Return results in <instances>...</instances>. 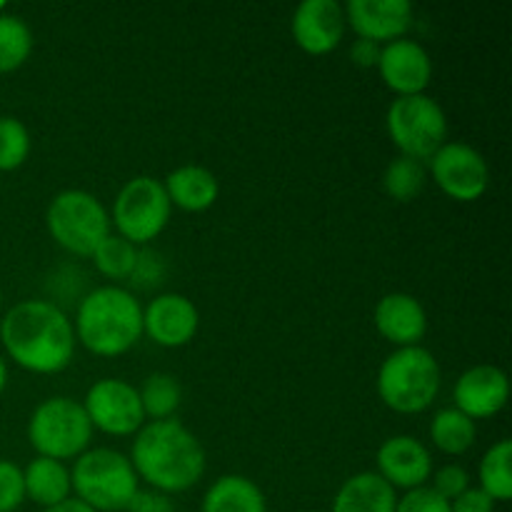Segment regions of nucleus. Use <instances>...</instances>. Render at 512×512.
<instances>
[{"mask_svg": "<svg viewBox=\"0 0 512 512\" xmlns=\"http://www.w3.org/2000/svg\"><path fill=\"white\" fill-rule=\"evenodd\" d=\"M0 343L18 368L58 375L75 355L73 320L53 300H20L0 320Z\"/></svg>", "mask_w": 512, "mask_h": 512, "instance_id": "f257e3e1", "label": "nucleus"}, {"mask_svg": "<svg viewBox=\"0 0 512 512\" xmlns=\"http://www.w3.org/2000/svg\"><path fill=\"white\" fill-rule=\"evenodd\" d=\"M128 460L140 483L163 495L188 493L208 470V455L198 435L175 418L145 423L133 435Z\"/></svg>", "mask_w": 512, "mask_h": 512, "instance_id": "f03ea898", "label": "nucleus"}, {"mask_svg": "<svg viewBox=\"0 0 512 512\" xmlns=\"http://www.w3.org/2000/svg\"><path fill=\"white\" fill-rule=\"evenodd\" d=\"M75 343L95 358H120L143 338V305L120 285H100L83 295L73 320Z\"/></svg>", "mask_w": 512, "mask_h": 512, "instance_id": "7ed1b4c3", "label": "nucleus"}, {"mask_svg": "<svg viewBox=\"0 0 512 512\" xmlns=\"http://www.w3.org/2000/svg\"><path fill=\"white\" fill-rule=\"evenodd\" d=\"M443 385L438 358L423 345L395 348L378 370V395L398 415L425 413Z\"/></svg>", "mask_w": 512, "mask_h": 512, "instance_id": "20e7f679", "label": "nucleus"}, {"mask_svg": "<svg viewBox=\"0 0 512 512\" xmlns=\"http://www.w3.org/2000/svg\"><path fill=\"white\" fill-rule=\"evenodd\" d=\"M73 498L95 512H125L140 490L128 455L113 448H88L70 470Z\"/></svg>", "mask_w": 512, "mask_h": 512, "instance_id": "39448f33", "label": "nucleus"}, {"mask_svg": "<svg viewBox=\"0 0 512 512\" xmlns=\"http://www.w3.org/2000/svg\"><path fill=\"white\" fill-rule=\"evenodd\" d=\"M48 235L75 258H90L100 243L113 233L110 213L90 190L68 188L53 195L45 208Z\"/></svg>", "mask_w": 512, "mask_h": 512, "instance_id": "423d86ee", "label": "nucleus"}, {"mask_svg": "<svg viewBox=\"0 0 512 512\" xmlns=\"http://www.w3.org/2000/svg\"><path fill=\"white\" fill-rule=\"evenodd\" d=\"M93 425L85 415L83 403L68 395H53L35 405L28 418V443L38 458L75 460L90 448Z\"/></svg>", "mask_w": 512, "mask_h": 512, "instance_id": "0eeeda50", "label": "nucleus"}, {"mask_svg": "<svg viewBox=\"0 0 512 512\" xmlns=\"http://www.w3.org/2000/svg\"><path fill=\"white\" fill-rule=\"evenodd\" d=\"M385 128L400 155L428 163L448 143V115L430 95L395 98L385 113Z\"/></svg>", "mask_w": 512, "mask_h": 512, "instance_id": "6e6552de", "label": "nucleus"}, {"mask_svg": "<svg viewBox=\"0 0 512 512\" xmlns=\"http://www.w3.org/2000/svg\"><path fill=\"white\" fill-rule=\"evenodd\" d=\"M170 215L173 205L165 193L163 180L153 175H135L115 195L110 225L118 230L115 235L133 243L135 248H143L160 238V233L168 228Z\"/></svg>", "mask_w": 512, "mask_h": 512, "instance_id": "1a4fd4ad", "label": "nucleus"}, {"mask_svg": "<svg viewBox=\"0 0 512 512\" xmlns=\"http://www.w3.org/2000/svg\"><path fill=\"white\" fill-rule=\"evenodd\" d=\"M428 173L440 193L455 203H475L490 188V165L473 145L448 140L433 158L428 160Z\"/></svg>", "mask_w": 512, "mask_h": 512, "instance_id": "9d476101", "label": "nucleus"}, {"mask_svg": "<svg viewBox=\"0 0 512 512\" xmlns=\"http://www.w3.org/2000/svg\"><path fill=\"white\" fill-rule=\"evenodd\" d=\"M83 410L93 430L113 438H130L148 423L138 388L123 378H103L90 385L83 398Z\"/></svg>", "mask_w": 512, "mask_h": 512, "instance_id": "9b49d317", "label": "nucleus"}, {"mask_svg": "<svg viewBox=\"0 0 512 512\" xmlns=\"http://www.w3.org/2000/svg\"><path fill=\"white\" fill-rule=\"evenodd\" d=\"M343 13L345 25L360 40L378 45L408 38L415 23V10L408 0H348Z\"/></svg>", "mask_w": 512, "mask_h": 512, "instance_id": "f8f14e48", "label": "nucleus"}, {"mask_svg": "<svg viewBox=\"0 0 512 512\" xmlns=\"http://www.w3.org/2000/svg\"><path fill=\"white\" fill-rule=\"evenodd\" d=\"M200 328V313L188 295L160 293L143 308V335L160 348H185Z\"/></svg>", "mask_w": 512, "mask_h": 512, "instance_id": "ddd939ff", "label": "nucleus"}, {"mask_svg": "<svg viewBox=\"0 0 512 512\" xmlns=\"http://www.w3.org/2000/svg\"><path fill=\"white\" fill-rule=\"evenodd\" d=\"M375 473L398 493V490L425 488L433 478V455L423 440L413 435H393L385 440L375 455Z\"/></svg>", "mask_w": 512, "mask_h": 512, "instance_id": "4468645a", "label": "nucleus"}, {"mask_svg": "<svg viewBox=\"0 0 512 512\" xmlns=\"http://www.w3.org/2000/svg\"><path fill=\"white\" fill-rule=\"evenodd\" d=\"M345 13L338 0H303L290 20L295 45L308 55H328L343 43Z\"/></svg>", "mask_w": 512, "mask_h": 512, "instance_id": "2eb2a0df", "label": "nucleus"}, {"mask_svg": "<svg viewBox=\"0 0 512 512\" xmlns=\"http://www.w3.org/2000/svg\"><path fill=\"white\" fill-rule=\"evenodd\" d=\"M380 78L395 98L423 95L433 83V58L418 40L400 38L383 45L380 53Z\"/></svg>", "mask_w": 512, "mask_h": 512, "instance_id": "dca6fc26", "label": "nucleus"}, {"mask_svg": "<svg viewBox=\"0 0 512 512\" xmlns=\"http://www.w3.org/2000/svg\"><path fill=\"white\" fill-rule=\"evenodd\" d=\"M508 398V373L498 365H473L455 380L453 408L468 415L473 423L495 418L508 405Z\"/></svg>", "mask_w": 512, "mask_h": 512, "instance_id": "f3484780", "label": "nucleus"}, {"mask_svg": "<svg viewBox=\"0 0 512 512\" xmlns=\"http://www.w3.org/2000/svg\"><path fill=\"white\" fill-rule=\"evenodd\" d=\"M373 325L395 348H413L428 335V313L415 295L388 293L375 305Z\"/></svg>", "mask_w": 512, "mask_h": 512, "instance_id": "a211bd4d", "label": "nucleus"}, {"mask_svg": "<svg viewBox=\"0 0 512 512\" xmlns=\"http://www.w3.org/2000/svg\"><path fill=\"white\" fill-rule=\"evenodd\" d=\"M163 188L173 208L185 210V213H205L215 205L220 195V183L215 173L205 165H180L168 178L163 180Z\"/></svg>", "mask_w": 512, "mask_h": 512, "instance_id": "6ab92c4d", "label": "nucleus"}, {"mask_svg": "<svg viewBox=\"0 0 512 512\" xmlns=\"http://www.w3.org/2000/svg\"><path fill=\"white\" fill-rule=\"evenodd\" d=\"M398 493L375 470L355 473L340 485L330 512H395Z\"/></svg>", "mask_w": 512, "mask_h": 512, "instance_id": "aec40b11", "label": "nucleus"}, {"mask_svg": "<svg viewBox=\"0 0 512 512\" xmlns=\"http://www.w3.org/2000/svg\"><path fill=\"white\" fill-rule=\"evenodd\" d=\"M25 500L40 505V508H53L73 498V483H70V468L60 460L38 458L35 455L23 468Z\"/></svg>", "mask_w": 512, "mask_h": 512, "instance_id": "412c9836", "label": "nucleus"}, {"mask_svg": "<svg viewBox=\"0 0 512 512\" xmlns=\"http://www.w3.org/2000/svg\"><path fill=\"white\" fill-rule=\"evenodd\" d=\"M200 512H268V500L245 475H220L205 490Z\"/></svg>", "mask_w": 512, "mask_h": 512, "instance_id": "4be33fe9", "label": "nucleus"}, {"mask_svg": "<svg viewBox=\"0 0 512 512\" xmlns=\"http://www.w3.org/2000/svg\"><path fill=\"white\" fill-rule=\"evenodd\" d=\"M430 440L440 453L458 458L465 455L478 440V425L460 413L458 408H443L430 420Z\"/></svg>", "mask_w": 512, "mask_h": 512, "instance_id": "5701e85b", "label": "nucleus"}, {"mask_svg": "<svg viewBox=\"0 0 512 512\" xmlns=\"http://www.w3.org/2000/svg\"><path fill=\"white\" fill-rule=\"evenodd\" d=\"M478 488L488 493L495 503H508L512 498V443L498 440L485 450L478 468Z\"/></svg>", "mask_w": 512, "mask_h": 512, "instance_id": "b1692460", "label": "nucleus"}, {"mask_svg": "<svg viewBox=\"0 0 512 512\" xmlns=\"http://www.w3.org/2000/svg\"><path fill=\"white\" fill-rule=\"evenodd\" d=\"M140 403L148 423L153 420H170L180 410L183 403V388L178 378L170 373H153L145 378V383L138 388Z\"/></svg>", "mask_w": 512, "mask_h": 512, "instance_id": "393cba45", "label": "nucleus"}, {"mask_svg": "<svg viewBox=\"0 0 512 512\" xmlns=\"http://www.w3.org/2000/svg\"><path fill=\"white\" fill-rule=\"evenodd\" d=\"M425 185H428V168L420 160L398 155L385 165L383 190L395 203H413L420 198Z\"/></svg>", "mask_w": 512, "mask_h": 512, "instance_id": "a878e982", "label": "nucleus"}, {"mask_svg": "<svg viewBox=\"0 0 512 512\" xmlns=\"http://www.w3.org/2000/svg\"><path fill=\"white\" fill-rule=\"evenodd\" d=\"M33 53V30L20 15L0 13V75L23 68Z\"/></svg>", "mask_w": 512, "mask_h": 512, "instance_id": "bb28decb", "label": "nucleus"}, {"mask_svg": "<svg viewBox=\"0 0 512 512\" xmlns=\"http://www.w3.org/2000/svg\"><path fill=\"white\" fill-rule=\"evenodd\" d=\"M93 258L95 270H98L103 278L113 280V285L118 280H130L135 273V265H138L140 248H135L133 243H128L120 235L110 233L103 243L95 248V253L90 255Z\"/></svg>", "mask_w": 512, "mask_h": 512, "instance_id": "cd10ccee", "label": "nucleus"}, {"mask_svg": "<svg viewBox=\"0 0 512 512\" xmlns=\"http://www.w3.org/2000/svg\"><path fill=\"white\" fill-rule=\"evenodd\" d=\"M30 148H33V140H30L28 125L13 115H3L0 118V173H13L23 168Z\"/></svg>", "mask_w": 512, "mask_h": 512, "instance_id": "c85d7f7f", "label": "nucleus"}, {"mask_svg": "<svg viewBox=\"0 0 512 512\" xmlns=\"http://www.w3.org/2000/svg\"><path fill=\"white\" fill-rule=\"evenodd\" d=\"M428 488L433 490V493H438L443 500L453 503L458 495H463L465 490L473 488V485H470V473L463 465L448 463L443 465V468L433 470V478H430Z\"/></svg>", "mask_w": 512, "mask_h": 512, "instance_id": "c756f323", "label": "nucleus"}, {"mask_svg": "<svg viewBox=\"0 0 512 512\" xmlns=\"http://www.w3.org/2000/svg\"><path fill=\"white\" fill-rule=\"evenodd\" d=\"M25 503L23 468L0 458V512H15Z\"/></svg>", "mask_w": 512, "mask_h": 512, "instance_id": "7c9ffc66", "label": "nucleus"}, {"mask_svg": "<svg viewBox=\"0 0 512 512\" xmlns=\"http://www.w3.org/2000/svg\"><path fill=\"white\" fill-rule=\"evenodd\" d=\"M395 512H450V503L425 485V488L408 490L403 498H398Z\"/></svg>", "mask_w": 512, "mask_h": 512, "instance_id": "2f4dec72", "label": "nucleus"}, {"mask_svg": "<svg viewBox=\"0 0 512 512\" xmlns=\"http://www.w3.org/2000/svg\"><path fill=\"white\" fill-rule=\"evenodd\" d=\"M495 500L480 488H468L450 503V512H495Z\"/></svg>", "mask_w": 512, "mask_h": 512, "instance_id": "473e14b6", "label": "nucleus"}, {"mask_svg": "<svg viewBox=\"0 0 512 512\" xmlns=\"http://www.w3.org/2000/svg\"><path fill=\"white\" fill-rule=\"evenodd\" d=\"M125 512H175V505L170 495L158 493V490H138Z\"/></svg>", "mask_w": 512, "mask_h": 512, "instance_id": "72a5a7b5", "label": "nucleus"}, {"mask_svg": "<svg viewBox=\"0 0 512 512\" xmlns=\"http://www.w3.org/2000/svg\"><path fill=\"white\" fill-rule=\"evenodd\" d=\"M380 53H383V45L358 38L353 43V48H350V60H353L358 68H378Z\"/></svg>", "mask_w": 512, "mask_h": 512, "instance_id": "f704fd0d", "label": "nucleus"}, {"mask_svg": "<svg viewBox=\"0 0 512 512\" xmlns=\"http://www.w3.org/2000/svg\"><path fill=\"white\" fill-rule=\"evenodd\" d=\"M43 512H95V510L88 508L85 503H80L78 498H68L65 503L53 505V508H45Z\"/></svg>", "mask_w": 512, "mask_h": 512, "instance_id": "c9c22d12", "label": "nucleus"}, {"mask_svg": "<svg viewBox=\"0 0 512 512\" xmlns=\"http://www.w3.org/2000/svg\"><path fill=\"white\" fill-rule=\"evenodd\" d=\"M5 388H8V363H5V358L0 355V395L5 393Z\"/></svg>", "mask_w": 512, "mask_h": 512, "instance_id": "e433bc0d", "label": "nucleus"}, {"mask_svg": "<svg viewBox=\"0 0 512 512\" xmlns=\"http://www.w3.org/2000/svg\"><path fill=\"white\" fill-rule=\"evenodd\" d=\"M0 13H5V3H3V0H0Z\"/></svg>", "mask_w": 512, "mask_h": 512, "instance_id": "4c0bfd02", "label": "nucleus"}, {"mask_svg": "<svg viewBox=\"0 0 512 512\" xmlns=\"http://www.w3.org/2000/svg\"><path fill=\"white\" fill-rule=\"evenodd\" d=\"M0 305H3V290H0Z\"/></svg>", "mask_w": 512, "mask_h": 512, "instance_id": "58836bf2", "label": "nucleus"}, {"mask_svg": "<svg viewBox=\"0 0 512 512\" xmlns=\"http://www.w3.org/2000/svg\"><path fill=\"white\" fill-rule=\"evenodd\" d=\"M313 512H320V510H313Z\"/></svg>", "mask_w": 512, "mask_h": 512, "instance_id": "ea45409f", "label": "nucleus"}]
</instances>
